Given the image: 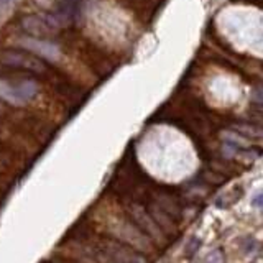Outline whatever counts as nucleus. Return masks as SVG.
<instances>
[{
  "label": "nucleus",
  "mask_w": 263,
  "mask_h": 263,
  "mask_svg": "<svg viewBox=\"0 0 263 263\" xmlns=\"http://www.w3.org/2000/svg\"><path fill=\"white\" fill-rule=\"evenodd\" d=\"M0 101L10 104V106H23L25 102L20 97L18 82L17 84H10L9 81L0 78Z\"/></svg>",
  "instance_id": "nucleus-6"
},
{
  "label": "nucleus",
  "mask_w": 263,
  "mask_h": 263,
  "mask_svg": "<svg viewBox=\"0 0 263 263\" xmlns=\"http://www.w3.org/2000/svg\"><path fill=\"white\" fill-rule=\"evenodd\" d=\"M151 217L155 219V222L161 227V231L166 234H175V224L171 222V219L168 217V214H165L158 207H151Z\"/></svg>",
  "instance_id": "nucleus-8"
},
{
  "label": "nucleus",
  "mask_w": 263,
  "mask_h": 263,
  "mask_svg": "<svg viewBox=\"0 0 263 263\" xmlns=\"http://www.w3.org/2000/svg\"><path fill=\"white\" fill-rule=\"evenodd\" d=\"M102 252L112 260V263H148L140 253H137L130 247L114 240H104Z\"/></svg>",
  "instance_id": "nucleus-3"
},
{
  "label": "nucleus",
  "mask_w": 263,
  "mask_h": 263,
  "mask_svg": "<svg viewBox=\"0 0 263 263\" xmlns=\"http://www.w3.org/2000/svg\"><path fill=\"white\" fill-rule=\"evenodd\" d=\"M20 26L30 33L31 37H38V38H45L50 37L54 31L59 28V22L53 17H46L43 13L40 15H25L20 20Z\"/></svg>",
  "instance_id": "nucleus-2"
},
{
  "label": "nucleus",
  "mask_w": 263,
  "mask_h": 263,
  "mask_svg": "<svg viewBox=\"0 0 263 263\" xmlns=\"http://www.w3.org/2000/svg\"><path fill=\"white\" fill-rule=\"evenodd\" d=\"M253 206L261 207V209H263V191H261V192H258V194L253 198Z\"/></svg>",
  "instance_id": "nucleus-10"
},
{
  "label": "nucleus",
  "mask_w": 263,
  "mask_h": 263,
  "mask_svg": "<svg viewBox=\"0 0 263 263\" xmlns=\"http://www.w3.org/2000/svg\"><path fill=\"white\" fill-rule=\"evenodd\" d=\"M9 2H10V0H0V15H2L7 7H9Z\"/></svg>",
  "instance_id": "nucleus-11"
},
{
  "label": "nucleus",
  "mask_w": 263,
  "mask_h": 263,
  "mask_svg": "<svg viewBox=\"0 0 263 263\" xmlns=\"http://www.w3.org/2000/svg\"><path fill=\"white\" fill-rule=\"evenodd\" d=\"M199 247H201V240L199 239H191L189 245H186V255H188V257H192V255L198 252Z\"/></svg>",
  "instance_id": "nucleus-9"
},
{
  "label": "nucleus",
  "mask_w": 263,
  "mask_h": 263,
  "mask_svg": "<svg viewBox=\"0 0 263 263\" xmlns=\"http://www.w3.org/2000/svg\"><path fill=\"white\" fill-rule=\"evenodd\" d=\"M130 217L134 219L135 225L138 229H142L147 235H150L151 239L156 240V239H163V231L161 227L155 222V219L148 216L145 209H142L140 206H132L130 207Z\"/></svg>",
  "instance_id": "nucleus-4"
},
{
  "label": "nucleus",
  "mask_w": 263,
  "mask_h": 263,
  "mask_svg": "<svg viewBox=\"0 0 263 263\" xmlns=\"http://www.w3.org/2000/svg\"><path fill=\"white\" fill-rule=\"evenodd\" d=\"M18 45L25 48V50L37 53L41 58H46L51 61H56L59 58V48L54 43H51V41L38 40V38H22L18 41Z\"/></svg>",
  "instance_id": "nucleus-5"
},
{
  "label": "nucleus",
  "mask_w": 263,
  "mask_h": 263,
  "mask_svg": "<svg viewBox=\"0 0 263 263\" xmlns=\"http://www.w3.org/2000/svg\"><path fill=\"white\" fill-rule=\"evenodd\" d=\"M0 63L10 68H20V69H26V71L37 73V74H43L46 73V64L45 61L35 56V54L23 51V50H5L0 53Z\"/></svg>",
  "instance_id": "nucleus-1"
},
{
  "label": "nucleus",
  "mask_w": 263,
  "mask_h": 263,
  "mask_svg": "<svg viewBox=\"0 0 263 263\" xmlns=\"http://www.w3.org/2000/svg\"><path fill=\"white\" fill-rule=\"evenodd\" d=\"M18 92H20V97L22 101L26 104L28 101H31L35 95L38 92V84L31 79H23V81H18Z\"/></svg>",
  "instance_id": "nucleus-7"
}]
</instances>
